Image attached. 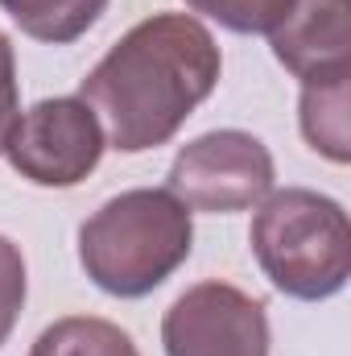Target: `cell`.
<instances>
[{"label": "cell", "instance_id": "cell-1", "mask_svg": "<svg viewBox=\"0 0 351 356\" xmlns=\"http://www.w3.org/2000/svg\"><path fill=\"white\" fill-rule=\"evenodd\" d=\"M223 54L215 33L190 13L137 21L79 83V99L120 154H145L174 141L194 108L215 91Z\"/></svg>", "mask_w": 351, "mask_h": 356}, {"label": "cell", "instance_id": "cell-2", "mask_svg": "<svg viewBox=\"0 0 351 356\" xmlns=\"http://www.w3.org/2000/svg\"><path fill=\"white\" fill-rule=\"evenodd\" d=\"M190 207L166 186H137L108 199L79 228V266L112 298H145L194 249Z\"/></svg>", "mask_w": 351, "mask_h": 356}, {"label": "cell", "instance_id": "cell-3", "mask_svg": "<svg viewBox=\"0 0 351 356\" xmlns=\"http://www.w3.org/2000/svg\"><path fill=\"white\" fill-rule=\"evenodd\" d=\"M264 277L302 302L335 298L351 277V224L339 199L310 186L268 191L248 228Z\"/></svg>", "mask_w": 351, "mask_h": 356}, {"label": "cell", "instance_id": "cell-4", "mask_svg": "<svg viewBox=\"0 0 351 356\" xmlns=\"http://www.w3.org/2000/svg\"><path fill=\"white\" fill-rule=\"evenodd\" d=\"M273 182L277 166L261 137L244 129H211L174 154L166 191L190 211L228 216L257 207Z\"/></svg>", "mask_w": 351, "mask_h": 356}, {"label": "cell", "instance_id": "cell-5", "mask_svg": "<svg viewBox=\"0 0 351 356\" xmlns=\"http://www.w3.org/2000/svg\"><path fill=\"white\" fill-rule=\"evenodd\" d=\"M103 149H108V137L99 116L79 95H54L21 112L4 145V158L33 186L67 191V186H79L99 166Z\"/></svg>", "mask_w": 351, "mask_h": 356}, {"label": "cell", "instance_id": "cell-6", "mask_svg": "<svg viewBox=\"0 0 351 356\" xmlns=\"http://www.w3.org/2000/svg\"><path fill=\"white\" fill-rule=\"evenodd\" d=\"M166 356H268L264 302L232 282H198L162 319Z\"/></svg>", "mask_w": 351, "mask_h": 356}, {"label": "cell", "instance_id": "cell-7", "mask_svg": "<svg viewBox=\"0 0 351 356\" xmlns=\"http://www.w3.org/2000/svg\"><path fill=\"white\" fill-rule=\"evenodd\" d=\"M273 58L302 83L351 71V0H293L268 33Z\"/></svg>", "mask_w": 351, "mask_h": 356}, {"label": "cell", "instance_id": "cell-8", "mask_svg": "<svg viewBox=\"0 0 351 356\" xmlns=\"http://www.w3.org/2000/svg\"><path fill=\"white\" fill-rule=\"evenodd\" d=\"M298 124L314 154H323L335 166H348L351 158V71L331 79L302 83L298 99Z\"/></svg>", "mask_w": 351, "mask_h": 356}, {"label": "cell", "instance_id": "cell-9", "mask_svg": "<svg viewBox=\"0 0 351 356\" xmlns=\"http://www.w3.org/2000/svg\"><path fill=\"white\" fill-rule=\"evenodd\" d=\"M0 8L46 46H71L103 17L108 0H0Z\"/></svg>", "mask_w": 351, "mask_h": 356}, {"label": "cell", "instance_id": "cell-10", "mask_svg": "<svg viewBox=\"0 0 351 356\" xmlns=\"http://www.w3.org/2000/svg\"><path fill=\"white\" fill-rule=\"evenodd\" d=\"M29 356H141L132 336L108 319L95 315H67L58 323H50L37 340Z\"/></svg>", "mask_w": 351, "mask_h": 356}, {"label": "cell", "instance_id": "cell-11", "mask_svg": "<svg viewBox=\"0 0 351 356\" xmlns=\"http://www.w3.org/2000/svg\"><path fill=\"white\" fill-rule=\"evenodd\" d=\"M186 4L232 33H273L293 8V0H186Z\"/></svg>", "mask_w": 351, "mask_h": 356}, {"label": "cell", "instance_id": "cell-12", "mask_svg": "<svg viewBox=\"0 0 351 356\" xmlns=\"http://www.w3.org/2000/svg\"><path fill=\"white\" fill-rule=\"evenodd\" d=\"M21 307H25V257L8 236H0V348L12 336Z\"/></svg>", "mask_w": 351, "mask_h": 356}, {"label": "cell", "instance_id": "cell-13", "mask_svg": "<svg viewBox=\"0 0 351 356\" xmlns=\"http://www.w3.org/2000/svg\"><path fill=\"white\" fill-rule=\"evenodd\" d=\"M21 120V88H17V54L8 33H0V154L12 137V124Z\"/></svg>", "mask_w": 351, "mask_h": 356}]
</instances>
